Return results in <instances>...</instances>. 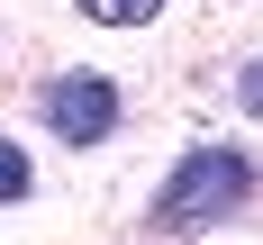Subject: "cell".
I'll return each mask as SVG.
<instances>
[{
	"mask_svg": "<svg viewBox=\"0 0 263 245\" xmlns=\"http://www.w3.org/2000/svg\"><path fill=\"white\" fill-rule=\"evenodd\" d=\"M254 200V155L245 145H200V155L173 163V182L155 200V227H209V218L245 209Z\"/></svg>",
	"mask_w": 263,
	"mask_h": 245,
	"instance_id": "1",
	"label": "cell"
},
{
	"mask_svg": "<svg viewBox=\"0 0 263 245\" xmlns=\"http://www.w3.org/2000/svg\"><path fill=\"white\" fill-rule=\"evenodd\" d=\"M73 9H82L91 27H145V18L163 9V0H73Z\"/></svg>",
	"mask_w": 263,
	"mask_h": 245,
	"instance_id": "3",
	"label": "cell"
},
{
	"mask_svg": "<svg viewBox=\"0 0 263 245\" xmlns=\"http://www.w3.org/2000/svg\"><path fill=\"white\" fill-rule=\"evenodd\" d=\"M27 191H36V173H27V145H18V136H0V209H9V200H27Z\"/></svg>",
	"mask_w": 263,
	"mask_h": 245,
	"instance_id": "4",
	"label": "cell"
},
{
	"mask_svg": "<svg viewBox=\"0 0 263 245\" xmlns=\"http://www.w3.org/2000/svg\"><path fill=\"white\" fill-rule=\"evenodd\" d=\"M236 100H245V109H254V118H263V54H254V64H245V73H236Z\"/></svg>",
	"mask_w": 263,
	"mask_h": 245,
	"instance_id": "5",
	"label": "cell"
},
{
	"mask_svg": "<svg viewBox=\"0 0 263 245\" xmlns=\"http://www.w3.org/2000/svg\"><path fill=\"white\" fill-rule=\"evenodd\" d=\"M46 127L64 136V145H100V136L118 127V82L109 73H64L46 91Z\"/></svg>",
	"mask_w": 263,
	"mask_h": 245,
	"instance_id": "2",
	"label": "cell"
}]
</instances>
